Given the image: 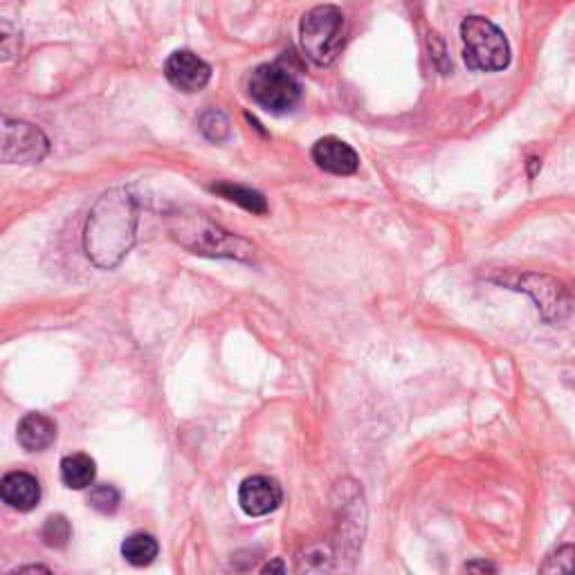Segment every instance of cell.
<instances>
[{
  "label": "cell",
  "instance_id": "cell-9",
  "mask_svg": "<svg viewBox=\"0 0 575 575\" xmlns=\"http://www.w3.org/2000/svg\"><path fill=\"white\" fill-rule=\"evenodd\" d=\"M313 160L322 171L333 176H353L360 167V158L351 144L340 138H322L313 146Z\"/></svg>",
  "mask_w": 575,
  "mask_h": 575
},
{
  "label": "cell",
  "instance_id": "cell-6",
  "mask_svg": "<svg viewBox=\"0 0 575 575\" xmlns=\"http://www.w3.org/2000/svg\"><path fill=\"white\" fill-rule=\"evenodd\" d=\"M50 151V142L41 129L21 120H3V162L36 164Z\"/></svg>",
  "mask_w": 575,
  "mask_h": 575
},
{
  "label": "cell",
  "instance_id": "cell-19",
  "mask_svg": "<svg viewBox=\"0 0 575 575\" xmlns=\"http://www.w3.org/2000/svg\"><path fill=\"white\" fill-rule=\"evenodd\" d=\"M542 573H575V546H560L540 567Z\"/></svg>",
  "mask_w": 575,
  "mask_h": 575
},
{
  "label": "cell",
  "instance_id": "cell-2",
  "mask_svg": "<svg viewBox=\"0 0 575 575\" xmlns=\"http://www.w3.org/2000/svg\"><path fill=\"white\" fill-rule=\"evenodd\" d=\"M171 236L182 248L205 257H230L250 261L254 257V245L241 236L225 232L209 218L200 214H176L171 218Z\"/></svg>",
  "mask_w": 575,
  "mask_h": 575
},
{
  "label": "cell",
  "instance_id": "cell-3",
  "mask_svg": "<svg viewBox=\"0 0 575 575\" xmlns=\"http://www.w3.org/2000/svg\"><path fill=\"white\" fill-rule=\"evenodd\" d=\"M346 39V18L340 7L319 5L304 14L299 25V41L310 61L331 66L340 57Z\"/></svg>",
  "mask_w": 575,
  "mask_h": 575
},
{
  "label": "cell",
  "instance_id": "cell-7",
  "mask_svg": "<svg viewBox=\"0 0 575 575\" xmlns=\"http://www.w3.org/2000/svg\"><path fill=\"white\" fill-rule=\"evenodd\" d=\"M164 77L180 93H198L212 79V68L198 54L189 50H178L164 63Z\"/></svg>",
  "mask_w": 575,
  "mask_h": 575
},
{
  "label": "cell",
  "instance_id": "cell-10",
  "mask_svg": "<svg viewBox=\"0 0 575 575\" xmlns=\"http://www.w3.org/2000/svg\"><path fill=\"white\" fill-rule=\"evenodd\" d=\"M0 497L5 504L21 513H30L41 501V486L30 472H9L0 481Z\"/></svg>",
  "mask_w": 575,
  "mask_h": 575
},
{
  "label": "cell",
  "instance_id": "cell-4",
  "mask_svg": "<svg viewBox=\"0 0 575 575\" xmlns=\"http://www.w3.org/2000/svg\"><path fill=\"white\" fill-rule=\"evenodd\" d=\"M463 59L468 68L497 72L510 66V43L499 27L483 16H468L461 23Z\"/></svg>",
  "mask_w": 575,
  "mask_h": 575
},
{
  "label": "cell",
  "instance_id": "cell-22",
  "mask_svg": "<svg viewBox=\"0 0 575 575\" xmlns=\"http://www.w3.org/2000/svg\"><path fill=\"white\" fill-rule=\"evenodd\" d=\"M465 571H495V567H492V564H486V562H479V564H468Z\"/></svg>",
  "mask_w": 575,
  "mask_h": 575
},
{
  "label": "cell",
  "instance_id": "cell-18",
  "mask_svg": "<svg viewBox=\"0 0 575 575\" xmlns=\"http://www.w3.org/2000/svg\"><path fill=\"white\" fill-rule=\"evenodd\" d=\"M88 504L93 506L97 513L113 515L117 506H120V492H117V488L108 486V483H104V486H95V488H90Z\"/></svg>",
  "mask_w": 575,
  "mask_h": 575
},
{
  "label": "cell",
  "instance_id": "cell-24",
  "mask_svg": "<svg viewBox=\"0 0 575 575\" xmlns=\"http://www.w3.org/2000/svg\"><path fill=\"white\" fill-rule=\"evenodd\" d=\"M16 571H50V569H45V567H18Z\"/></svg>",
  "mask_w": 575,
  "mask_h": 575
},
{
  "label": "cell",
  "instance_id": "cell-5",
  "mask_svg": "<svg viewBox=\"0 0 575 575\" xmlns=\"http://www.w3.org/2000/svg\"><path fill=\"white\" fill-rule=\"evenodd\" d=\"M252 102L268 113H288L299 104L301 86L295 75L281 63H263L248 81Z\"/></svg>",
  "mask_w": 575,
  "mask_h": 575
},
{
  "label": "cell",
  "instance_id": "cell-8",
  "mask_svg": "<svg viewBox=\"0 0 575 575\" xmlns=\"http://www.w3.org/2000/svg\"><path fill=\"white\" fill-rule=\"evenodd\" d=\"M284 501V492L281 486L270 477H248L239 488V506L243 508L245 515L250 517H263L275 513Z\"/></svg>",
  "mask_w": 575,
  "mask_h": 575
},
{
  "label": "cell",
  "instance_id": "cell-20",
  "mask_svg": "<svg viewBox=\"0 0 575 575\" xmlns=\"http://www.w3.org/2000/svg\"><path fill=\"white\" fill-rule=\"evenodd\" d=\"M18 48H21V36H18V30H14L9 21H3V59L9 61L12 57H16Z\"/></svg>",
  "mask_w": 575,
  "mask_h": 575
},
{
  "label": "cell",
  "instance_id": "cell-17",
  "mask_svg": "<svg viewBox=\"0 0 575 575\" xmlns=\"http://www.w3.org/2000/svg\"><path fill=\"white\" fill-rule=\"evenodd\" d=\"M41 537H43L45 546H50V549H63L72 537V528L68 524V519L63 515L48 517L43 524Z\"/></svg>",
  "mask_w": 575,
  "mask_h": 575
},
{
  "label": "cell",
  "instance_id": "cell-12",
  "mask_svg": "<svg viewBox=\"0 0 575 575\" xmlns=\"http://www.w3.org/2000/svg\"><path fill=\"white\" fill-rule=\"evenodd\" d=\"M57 438V425L50 416L45 414H27L23 421L18 423V443H21L27 452H43L54 443Z\"/></svg>",
  "mask_w": 575,
  "mask_h": 575
},
{
  "label": "cell",
  "instance_id": "cell-1",
  "mask_svg": "<svg viewBox=\"0 0 575 575\" xmlns=\"http://www.w3.org/2000/svg\"><path fill=\"white\" fill-rule=\"evenodd\" d=\"M138 230V205L126 189H111L90 209L84 245L95 266L111 270L129 254Z\"/></svg>",
  "mask_w": 575,
  "mask_h": 575
},
{
  "label": "cell",
  "instance_id": "cell-16",
  "mask_svg": "<svg viewBox=\"0 0 575 575\" xmlns=\"http://www.w3.org/2000/svg\"><path fill=\"white\" fill-rule=\"evenodd\" d=\"M198 126H200V133H203L209 142H216V144L225 142L232 133L230 117H227V113L221 111V108H209V111H205L203 115H200Z\"/></svg>",
  "mask_w": 575,
  "mask_h": 575
},
{
  "label": "cell",
  "instance_id": "cell-23",
  "mask_svg": "<svg viewBox=\"0 0 575 575\" xmlns=\"http://www.w3.org/2000/svg\"><path fill=\"white\" fill-rule=\"evenodd\" d=\"M263 571H281V573H284L286 569H284V564H279V562H277V564H268V567L263 569Z\"/></svg>",
  "mask_w": 575,
  "mask_h": 575
},
{
  "label": "cell",
  "instance_id": "cell-11",
  "mask_svg": "<svg viewBox=\"0 0 575 575\" xmlns=\"http://www.w3.org/2000/svg\"><path fill=\"white\" fill-rule=\"evenodd\" d=\"M522 286L526 292H531L537 301V308H542L544 317H562L569 310V295L564 288L549 277H524Z\"/></svg>",
  "mask_w": 575,
  "mask_h": 575
},
{
  "label": "cell",
  "instance_id": "cell-15",
  "mask_svg": "<svg viewBox=\"0 0 575 575\" xmlns=\"http://www.w3.org/2000/svg\"><path fill=\"white\" fill-rule=\"evenodd\" d=\"M160 546L155 542V537L149 533H133L122 544L124 560L133 564V567H149V564L158 558Z\"/></svg>",
  "mask_w": 575,
  "mask_h": 575
},
{
  "label": "cell",
  "instance_id": "cell-14",
  "mask_svg": "<svg viewBox=\"0 0 575 575\" xmlns=\"http://www.w3.org/2000/svg\"><path fill=\"white\" fill-rule=\"evenodd\" d=\"M214 194L223 196L225 200H230V203L241 205L243 209H248L252 214H266L268 212V203L263 194L259 191H254L250 187H241V185H232V182H216L212 187Z\"/></svg>",
  "mask_w": 575,
  "mask_h": 575
},
{
  "label": "cell",
  "instance_id": "cell-21",
  "mask_svg": "<svg viewBox=\"0 0 575 575\" xmlns=\"http://www.w3.org/2000/svg\"><path fill=\"white\" fill-rule=\"evenodd\" d=\"M540 169H542L540 158H531V160H528V176L535 178V176H537V171H540Z\"/></svg>",
  "mask_w": 575,
  "mask_h": 575
},
{
  "label": "cell",
  "instance_id": "cell-13",
  "mask_svg": "<svg viewBox=\"0 0 575 575\" xmlns=\"http://www.w3.org/2000/svg\"><path fill=\"white\" fill-rule=\"evenodd\" d=\"M97 477V465L88 454H70L61 461V479L70 490H86Z\"/></svg>",
  "mask_w": 575,
  "mask_h": 575
}]
</instances>
